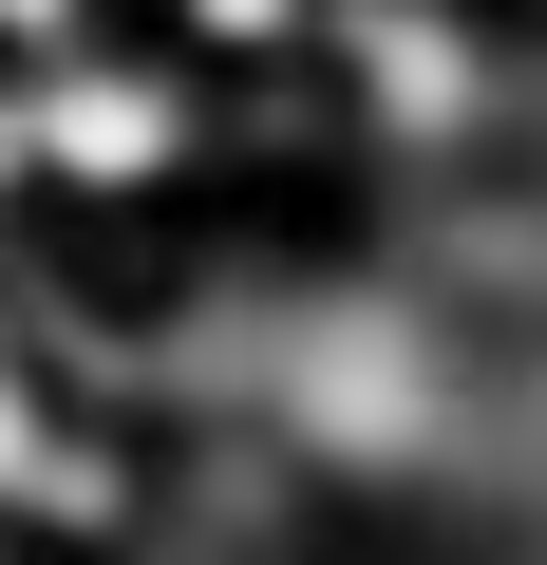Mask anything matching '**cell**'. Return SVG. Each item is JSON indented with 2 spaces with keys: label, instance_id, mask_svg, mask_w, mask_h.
I'll return each instance as SVG.
<instances>
[{
  "label": "cell",
  "instance_id": "obj_1",
  "mask_svg": "<svg viewBox=\"0 0 547 565\" xmlns=\"http://www.w3.org/2000/svg\"><path fill=\"white\" fill-rule=\"evenodd\" d=\"M303 57L340 76V132H359L378 170H453V151L491 132V95H509V57H491L472 0H322Z\"/></svg>",
  "mask_w": 547,
  "mask_h": 565
},
{
  "label": "cell",
  "instance_id": "obj_2",
  "mask_svg": "<svg viewBox=\"0 0 547 565\" xmlns=\"http://www.w3.org/2000/svg\"><path fill=\"white\" fill-rule=\"evenodd\" d=\"M133 39H170V57L227 76V95H284L303 39H322V0H133Z\"/></svg>",
  "mask_w": 547,
  "mask_h": 565
},
{
  "label": "cell",
  "instance_id": "obj_3",
  "mask_svg": "<svg viewBox=\"0 0 547 565\" xmlns=\"http://www.w3.org/2000/svg\"><path fill=\"white\" fill-rule=\"evenodd\" d=\"M114 20H133V0H0V76H39V57H76Z\"/></svg>",
  "mask_w": 547,
  "mask_h": 565
}]
</instances>
